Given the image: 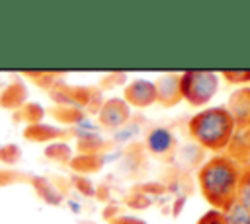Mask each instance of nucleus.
Returning a JSON list of instances; mask_svg holds the SVG:
<instances>
[{
    "instance_id": "nucleus-1",
    "label": "nucleus",
    "mask_w": 250,
    "mask_h": 224,
    "mask_svg": "<svg viewBox=\"0 0 250 224\" xmlns=\"http://www.w3.org/2000/svg\"><path fill=\"white\" fill-rule=\"evenodd\" d=\"M242 169L229 156H213L199 169V187L203 197L215 206L223 208L234 201L236 185Z\"/></svg>"
},
{
    "instance_id": "nucleus-2",
    "label": "nucleus",
    "mask_w": 250,
    "mask_h": 224,
    "mask_svg": "<svg viewBox=\"0 0 250 224\" xmlns=\"http://www.w3.org/2000/svg\"><path fill=\"white\" fill-rule=\"evenodd\" d=\"M189 132L203 148L221 150L234 136V119L227 107H209L189 119Z\"/></svg>"
},
{
    "instance_id": "nucleus-3",
    "label": "nucleus",
    "mask_w": 250,
    "mask_h": 224,
    "mask_svg": "<svg viewBox=\"0 0 250 224\" xmlns=\"http://www.w3.org/2000/svg\"><path fill=\"white\" fill-rule=\"evenodd\" d=\"M219 88L217 74L213 72H186L180 78V97L188 99L191 105L207 103Z\"/></svg>"
},
{
    "instance_id": "nucleus-7",
    "label": "nucleus",
    "mask_w": 250,
    "mask_h": 224,
    "mask_svg": "<svg viewBox=\"0 0 250 224\" xmlns=\"http://www.w3.org/2000/svg\"><path fill=\"white\" fill-rule=\"evenodd\" d=\"M234 201L240 203L244 208L250 210V169H246V171L240 173V179H238V185H236Z\"/></svg>"
},
{
    "instance_id": "nucleus-4",
    "label": "nucleus",
    "mask_w": 250,
    "mask_h": 224,
    "mask_svg": "<svg viewBox=\"0 0 250 224\" xmlns=\"http://www.w3.org/2000/svg\"><path fill=\"white\" fill-rule=\"evenodd\" d=\"M174 142H176L174 134L164 127H154L146 134V148L156 156L168 154L174 148Z\"/></svg>"
},
{
    "instance_id": "nucleus-5",
    "label": "nucleus",
    "mask_w": 250,
    "mask_h": 224,
    "mask_svg": "<svg viewBox=\"0 0 250 224\" xmlns=\"http://www.w3.org/2000/svg\"><path fill=\"white\" fill-rule=\"evenodd\" d=\"M127 97L135 105H148L156 101V86L150 80H135L127 90Z\"/></svg>"
},
{
    "instance_id": "nucleus-8",
    "label": "nucleus",
    "mask_w": 250,
    "mask_h": 224,
    "mask_svg": "<svg viewBox=\"0 0 250 224\" xmlns=\"http://www.w3.org/2000/svg\"><path fill=\"white\" fill-rule=\"evenodd\" d=\"M197 224H225V222H223V214H221L219 208H209V210L197 220Z\"/></svg>"
},
{
    "instance_id": "nucleus-6",
    "label": "nucleus",
    "mask_w": 250,
    "mask_h": 224,
    "mask_svg": "<svg viewBox=\"0 0 250 224\" xmlns=\"http://www.w3.org/2000/svg\"><path fill=\"white\" fill-rule=\"evenodd\" d=\"M221 214H223V222L225 224H250V210L244 208L236 201H232L227 206H223Z\"/></svg>"
}]
</instances>
